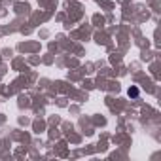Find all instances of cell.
Listing matches in <instances>:
<instances>
[{
	"label": "cell",
	"instance_id": "cell-1",
	"mask_svg": "<svg viewBox=\"0 0 161 161\" xmlns=\"http://www.w3.org/2000/svg\"><path fill=\"white\" fill-rule=\"evenodd\" d=\"M129 95H131V97H136V95H138V89H136V87L129 89Z\"/></svg>",
	"mask_w": 161,
	"mask_h": 161
}]
</instances>
